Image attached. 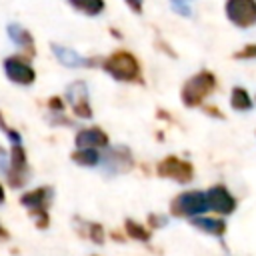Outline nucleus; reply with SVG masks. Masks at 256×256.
<instances>
[{"instance_id": "nucleus-1", "label": "nucleus", "mask_w": 256, "mask_h": 256, "mask_svg": "<svg viewBox=\"0 0 256 256\" xmlns=\"http://www.w3.org/2000/svg\"><path fill=\"white\" fill-rule=\"evenodd\" d=\"M100 68L116 82L122 84H144V72L140 58L128 48H116L100 60Z\"/></svg>"}, {"instance_id": "nucleus-2", "label": "nucleus", "mask_w": 256, "mask_h": 256, "mask_svg": "<svg viewBox=\"0 0 256 256\" xmlns=\"http://www.w3.org/2000/svg\"><path fill=\"white\" fill-rule=\"evenodd\" d=\"M218 88V78L212 70L204 68L188 76L180 86V102L186 108H200L208 96H212Z\"/></svg>"}, {"instance_id": "nucleus-3", "label": "nucleus", "mask_w": 256, "mask_h": 256, "mask_svg": "<svg viewBox=\"0 0 256 256\" xmlns=\"http://www.w3.org/2000/svg\"><path fill=\"white\" fill-rule=\"evenodd\" d=\"M18 202L34 216L36 226L38 228H48V206L52 202V188L50 186H40L34 190H28L24 194H20Z\"/></svg>"}, {"instance_id": "nucleus-4", "label": "nucleus", "mask_w": 256, "mask_h": 256, "mask_svg": "<svg viewBox=\"0 0 256 256\" xmlns=\"http://www.w3.org/2000/svg\"><path fill=\"white\" fill-rule=\"evenodd\" d=\"M4 76L16 86H32L36 82V70L32 66V58L24 54H10L2 60Z\"/></svg>"}, {"instance_id": "nucleus-5", "label": "nucleus", "mask_w": 256, "mask_h": 256, "mask_svg": "<svg viewBox=\"0 0 256 256\" xmlns=\"http://www.w3.org/2000/svg\"><path fill=\"white\" fill-rule=\"evenodd\" d=\"M208 210L206 194L200 190H186L172 198L170 202V214L176 218H194Z\"/></svg>"}, {"instance_id": "nucleus-6", "label": "nucleus", "mask_w": 256, "mask_h": 256, "mask_svg": "<svg viewBox=\"0 0 256 256\" xmlns=\"http://www.w3.org/2000/svg\"><path fill=\"white\" fill-rule=\"evenodd\" d=\"M226 20L240 28L248 30L256 26V0H224Z\"/></svg>"}, {"instance_id": "nucleus-7", "label": "nucleus", "mask_w": 256, "mask_h": 256, "mask_svg": "<svg viewBox=\"0 0 256 256\" xmlns=\"http://www.w3.org/2000/svg\"><path fill=\"white\" fill-rule=\"evenodd\" d=\"M2 172H4V176L12 188H20L28 180V154H26L22 142L10 146L8 164Z\"/></svg>"}, {"instance_id": "nucleus-8", "label": "nucleus", "mask_w": 256, "mask_h": 256, "mask_svg": "<svg viewBox=\"0 0 256 256\" xmlns=\"http://www.w3.org/2000/svg\"><path fill=\"white\" fill-rule=\"evenodd\" d=\"M156 174L160 178H168L178 184H186L194 178V166L188 160H182L178 156H166L156 164Z\"/></svg>"}, {"instance_id": "nucleus-9", "label": "nucleus", "mask_w": 256, "mask_h": 256, "mask_svg": "<svg viewBox=\"0 0 256 256\" xmlns=\"http://www.w3.org/2000/svg\"><path fill=\"white\" fill-rule=\"evenodd\" d=\"M66 102L72 108V114L78 118H92L90 94L84 80H76L66 88Z\"/></svg>"}, {"instance_id": "nucleus-10", "label": "nucleus", "mask_w": 256, "mask_h": 256, "mask_svg": "<svg viewBox=\"0 0 256 256\" xmlns=\"http://www.w3.org/2000/svg\"><path fill=\"white\" fill-rule=\"evenodd\" d=\"M50 50L54 54V58L66 66V68H92V66H100V60L102 58H88V56H82L78 54L76 50L68 48V46H62V44H56V42H50Z\"/></svg>"}, {"instance_id": "nucleus-11", "label": "nucleus", "mask_w": 256, "mask_h": 256, "mask_svg": "<svg viewBox=\"0 0 256 256\" xmlns=\"http://www.w3.org/2000/svg\"><path fill=\"white\" fill-rule=\"evenodd\" d=\"M206 200H208V210H214L216 214L228 216L236 210V198L230 194V190L224 184L210 186L206 192Z\"/></svg>"}, {"instance_id": "nucleus-12", "label": "nucleus", "mask_w": 256, "mask_h": 256, "mask_svg": "<svg viewBox=\"0 0 256 256\" xmlns=\"http://www.w3.org/2000/svg\"><path fill=\"white\" fill-rule=\"evenodd\" d=\"M102 166L108 174H124L134 168V158L126 146L108 148V152L102 158Z\"/></svg>"}, {"instance_id": "nucleus-13", "label": "nucleus", "mask_w": 256, "mask_h": 256, "mask_svg": "<svg viewBox=\"0 0 256 256\" xmlns=\"http://www.w3.org/2000/svg\"><path fill=\"white\" fill-rule=\"evenodd\" d=\"M6 34L12 40V44L18 48L20 54H24L28 58H34L36 56V40H34L32 32L26 26H22L18 22H10L6 26Z\"/></svg>"}, {"instance_id": "nucleus-14", "label": "nucleus", "mask_w": 256, "mask_h": 256, "mask_svg": "<svg viewBox=\"0 0 256 256\" xmlns=\"http://www.w3.org/2000/svg\"><path fill=\"white\" fill-rule=\"evenodd\" d=\"M74 142H76L78 148H82V146H88V148H108L110 138H108V134L100 126H88V128H80L76 132Z\"/></svg>"}, {"instance_id": "nucleus-15", "label": "nucleus", "mask_w": 256, "mask_h": 256, "mask_svg": "<svg viewBox=\"0 0 256 256\" xmlns=\"http://www.w3.org/2000/svg\"><path fill=\"white\" fill-rule=\"evenodd\" d=\"M196 230L200 232H206L210 236H216V238H222L226 234V222L222 218H210V216H194L192 222H190Z\"/></svg>"}, {"instance_id": "nucleus-16", "label": "nucleus", "mask_w": 256, "mask_h": 256, "mask_svg": "<svg viewBox=\"0 0 256 256\" xmlns=\"http://www.w3.org/2000/svg\"><path fill=\"white\" fill-rule=\"evenodd\" d=\"M70 8L82 16L96 18L106 10V0H68Z\"/></svg>"}, {"instance_id": "nucleus-17", "label": "nucleus", "mask_w": 256, "mask_h": 256, "mask_svg": "<svg viewBox=\"0 0 256 256\" xmlns=\"http://www.w3.org/2000/svg\"><path fill=\"white\" fill-rule=\"evenodd\" d=\"M230 106L236 112H246V110H250L254 106V100H252V96H250V92L246 88L234 86L232 92H230Z\"/></svg>"}, {"instance_id": "nucleus-18", "label": "nucleus", "mask_w": 256, "mask_h": 256, "mask_svg": "<svg viewBox=\"0 0 256 256\" xmlns=\"http://www.w3.org/2000/svg\"><path fill=\"white\" fill-rule=\"evenodd\" d=\"M70 160H72L74 164H78V166H88V168H92V166H96L102 158H100V154L96 152V148L82 146V148H78V150H74V152L70 154Z\"/></svg>"}, {"instance_id": "nucleus-19", "label": "nucleus", "mask_w": 256, "mask_h": 256, "mask_svg": "<svg viewBox=\"0 0 256 256\" xmlns=\"http://www.w3.org/2000/svg\"><path fill=\"white\" fill-rule=\"evenodd\" d=\"M124 230H126L128 238L138 240V242H148L150 236H152V232H150L144 224H140V222H136V220H132V218H126V222H124Z\"/></svg>"}, {"instance_id": "nucleus-20", "label": "nucleus", "mask_w": 256, "mask_h": 256, "mask_svg": "<svg viewBox=\"0 0 256 256\" xmlns=\"http://www.w3.org/2000/svg\"><path fill=\"white\" fill-rule=\"evenodd\" d=\"M86 232H88V238L94 242V244H104V228L98 224V222H86Z\"/></svg>"}, {"instance_id": "nucleus-21", "label": "nucleus", "mask_w": 256, "mask_h": 256, "mask_svg": "<svg viewBox=\"0 0 256 256\" xmlns=\"http://www.w3.org/2000/svg\"><path fill=\"white\" fill-rule=\"evenodd\" d=\"M234 60H256V44L254 42H248L244 44L242 48H238L234 54H232Z\"/></svg>"}, {"instance_id": "nucleus-22", "label": "nucleus", "mask_w": 256, "mask_h": 256, "mask_svg": "<svg viewBox=\"0 0 256 256\" xmlns=\"http://www.w3.org/2000/svg\"><path fill=\"white\" fill-rule=\"evenodd\" d=\"M0 130L8 136V140H10V144H18V142H22V136H20V132H16L12 126H8V122L4 120V116H2V112H0Z\"/></svg>"}, {"instance_id": "nucleus-23", "label": "nucleus", "mask_w": 256, "mask_h": 256, "mask_svg": "<svg viewBox=\"0 0 256 256\" xmlns=\"http://www.w3.org/2000/svg\"><path fill=\"white\" fill-rule=\"evenodd\" d=\"M64 106H66V100L62 96H50L48 98V108L50 112H64Z\"/></svg>"}, {"instance_id": "nucleus-24", "label": "nucleus", "mask_w": 256, "mask_h": 256, "mask_svg": "<svg viewBox=\"0 0 256 256\" xmlns=\"http://www.w3.org/2000/svg\"><path fill=\"white\" fill-rule=\"evenodd\" d=\"M124 4L132 14H136V16L144 14V0H124Z\"/></svg>"}, {"instance_id": "nucleus-25", "label": "nucleus", "mask_w": 256, "mask_h": 256, "mask_svg": "<svg viewBox=\"0 0 256 256\" xmlns=\"http://www.w3.org/2000/svg\"><path fill=\"white\" fill-rule=\"evenodd\" d=\"M154 46H156L160 52H164L166 56H170V58H176V52L172 50V46H170L166 40H162V38H156V40H154Z\"/></svg>"}, {"instance_id": "nucleus-26", "label": "nucleus", "mask_w": 256, "mask_h": 256, "mask_svg": "<svg viewBox=\"0 0 256 256\" xmlns=\"http://www.w3.org/2000/svg\"><path fill=\"white\" fill-rule=\"evenodd\" d=\"M202 110L208 114V116H216V118H224L222 110L218 106H212V104H202Z\"/></svg>"}, {"instance_id": "nucleus-27", "label": "nucleus", "mask_w": 256, "mask_h": 256, "mask_svg": "<svg viewBox=\"0 0 256 256\" xmlns=\"http://www.w3.org/2000/svg\"><path fill=\"white\" fill-rule=\"evenodd\" d=\"M148 222H150V226H154V228H160V226H164L168 220H166L164 216H158V214H150V216H148Z\"/></svg>"}, {"instance_id": "nucleus-28", "label": "nucleus", "mask_w": 256, "mask_h": 256, "mask_svg": "<svg viewBox=\"0 0 256 256\" xmlns=\"http://www.w3.org/2000/svg\"><path fill=\"white\" fill-rule=\"evenodd\" d=\"M8 236H10V234H8V230H6V228L0 224V240H6Z\"/></svg>"}, {"instance_id": "nucleus-29", "label": "nucleus", "mask_w": 256, "mask_h": 256, "mask_svg": "<svg viewBox=\"0 0 256 256\" xmlns=\"http://www.w3.org/2000/svg\"><path fill=\"white\" fill-rule=\"evenodd\" d=\"M4 200H6V192H4V186L0 184V204H4Z\"/></svg>"}, {"instance_id": "nucleus-30", "label": "nucleus", "mask_w": 256, "mask_h": 256, "mask_svg": "<svg viewBox=\"0 0 256 256\" xmlns=\"http://www.w3.org/2000/svg\"><path fill=\"white\" fill-rule=\"evenodd\" d=\"M110 34H114L116 38H122V32H118L116 28H110Z\"/></svg>"}]
</instances>
